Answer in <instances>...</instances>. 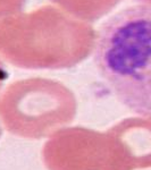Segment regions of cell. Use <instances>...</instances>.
<instances>
[{
    "instance_id": "obj_1",
    "label": "cell",
    "mask_w": 151,
    "mask_h": 170,
    "mask_svg": "<svg viewBox=\"0 0 151 170\" xmlns=\"http://www.w3.org/2000/svg\"><path fill=\"white\" fill-rule=\"evenodd\" d=\"M93 61L116 99L151 119V4L123 8L101 24Z\"/></svg>"
},
{
    "instance_id": "obj_2",
    "label": "cell",
    "mask_w": 151,
    "mask_h": 170,
    "mask_svg": "<svg viewBox=\"0 0 151 170\" xmlns=\"http://www.w3.org/2000/svg\"><path fill=\"white\" fill-rule=\"evenodd\" d=\"M119 144L109 132L62 129L43 146L49 170H119Z\"/></svg>"
}]
</instances>
